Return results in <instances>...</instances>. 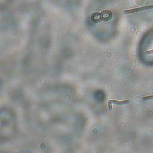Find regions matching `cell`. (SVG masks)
<instances>
[{"instance_id":"obj_1","label":"cell","mask_w":153,"mask_h":153,"mask_svg":"<svg viewBox=\"0 0 153 153\" xmlns=\"http://www.w3.org/2000/svg\"><path fill=\"white\" fill-rule=\"evenodd\" d=\"M129 102V100H123V101H117V100H110L108 102V104H114L118 105H122L126 104H127Z\"/></svg>"},{"instance_id":"obj_2","label":"cell","mask_w":153,"mask_h":153,"mask_svg":"<svg viewBox=\"0 0 153 153\" xmlns=\"http://www.w3.org/2000/svg\"><path fill=\"white\" fill-rule=\"evenodd\" d=\"M153 99V95L146 96L144 97L143 98V101H147V100H150V99Z\"/></svg>"}]
</instances>
